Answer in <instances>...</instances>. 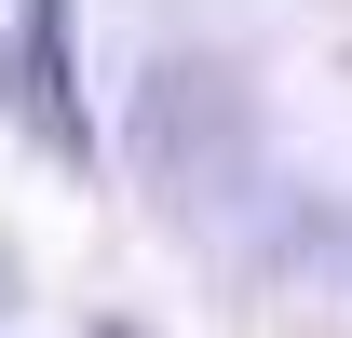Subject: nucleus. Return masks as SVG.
<instances>
[{"mask_svg":"<svg viewBox=\"0 0 352 338\" xmlns=\"http://www.w3.org/2000/svg\"><path fill=\"white\" fill-rule=\"evenodd\" d=\"M28 109H41V135L82 163V109H68V0H28Z\"/></svg>","mask_w":352,"mask_h":338,"instance_id":"obj_1","label":"nucleus"}]
</instances>
